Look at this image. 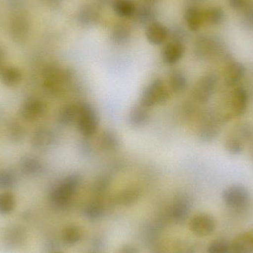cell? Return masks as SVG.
<instances>
[{
    "label": "cell",
    "mask_w": 253,
    "mask_h": 253,
    "mask_svg": "<svg viewBox=\"0 0 253 253\" xmlns=\"http://www.w3.org/2000/svg\"><path fill=\"white\" fill-rule=\"evenodd\" d=\"M118 253H138V250L132 245H126L120 250Z\"/></svg>",
    "instance_id": "42"
},
{
    "label": "cell",
    "mask_w": 253,
    "mask_h": 253,
    "mask_svg": "<svg viewBox=\"0 0 253 253\" xmlns=\"http://www.w3.org/2000/svg\"><path fill=\"white\" fill-rule=\"evenodd\" d=\"M99 145L105 152H114L120 147L118 137L112 131H104L99 138Z\"/></svg>",
    "instance_id": "27"
},
{
    "label": "cell",
    "mask_w": 253,
    "mask_h": 253,
    "mask_svg": "<svg viewBox=\"0 0 253 253\" xmlns=\"http://www.w3.org/2000/svg\"><path fill=\"white\" fill-rule=\"evenodd\" d=\"M76 123L79 132L83 136H93L99 126V118L94 108L88 103L80 104V111Z\"/></svg>",
    "instance_id": "5"
},
{
    "label": "cell",
    "mask_w": 253,
    "mask_h": 253,
    "mask_svg": "<svg viewBox=\"0 0 253 253\" xmlns=\"http://www.w3.org/2000/svg\"><path fill=\"white\" fill-rule=\"evenodd\" d=\"M16 198L10 192L0 193V214L8 215L14 211L16 208Z\"/></svg>",
    "instance_id": "33"
},
{
    "label": "cell",
    "mask_w": 253,
    "mask_h": 253,
    "mask_svg": "<svg viewBox=\"0 0 253 253\" xmlns=\"http://www.w3.org/2000/svg\"><path fill=\"white\" fill-rule=\"evenodd\" d=\"M132 28L129 24L124 22H117L111 31V40L117 45L126 44L130 40Z\"/></svg>",
    "instance_id": "20"
},
{
    "label": "cell",
    "mask_w": 253,
    "mask_h": 253,
    "mask_svg": "<svg viewBox=\"0 0 253 253\" xmlns=\"http://www.w3.org/2000/svg\"><path fill=\"white\" fill-rule=\"evenodd\" d=\"M228 2L230 7H233V9L239 10V9L245 7L246 4V0H228Z\"/></svg>",
    "instance_id": "41"
},
{
    "label": "cell",
    "mask_w": 253,
    "mask_h": 253,
    "mask_svg": "<svg viewBox=\"0 0 253 253\" xmlns=\"http://www.w3.org/2000/svg\"><path fill=\"white\" fill-rule=\"evenodd\" d=\"M110 184L109 178L105 176H102V178H99L96 181L95 184V190L98 191V193H102V192L105 191L108 188Z\"/></svg>",
    "instance_id": "40"
},
{
    "label": "cell",
    "mask_w": 253,
    "mask_h": 253,
    "mask_svg": "<svg viewBox=\"0 0 253 253\" xmlns=\"http://www.w3.org/2000/svg\"><path fill=\"white\" fill-rule=\"evenodd\" d=\"M7 135L13 143H19L25 137V129L19 123L10 122L7 127Z\"/></svg>",
    "instance_id": "34"
},
{
    "label": "cell",
    "mask_w": 253,
    "mask_h": 253,
    "mask_svg": "<svg viewBox=\"0 0 253 253\" xmlns=\"http://www.w3.org/2000/svg\"><path fill=\"white\" fill-rule=\"evenodd\" d=\"M184 51L185 47L184 43L170 41L166 44L162 52L164 62L168 65H174L181 60Z\"/></svg>",
    "instance_id": "17"
},
{
    "label": "cell",
    "mask_w": 253,
    "mask_h": 253,
    "mask_svg": "<svg viewBox=\"0 0 253 253\" xmlns=\"http://www.w3.org/2000/svg\"><path fill=\"white\" fill-rule=\"evenodd\" d=\"M83 237L81 227L76 224L67 225L62 232V240L65 245H74L78 244Z\"/></svg>",
    "instance_id": "26"
},
{
    "label": "cell",
    "mask_w": 253,
    "mask_h": 253,
    "mask_svg": "<svg viewBox=\"0 0 253 253\" xmlns=\"http://www.w3.org/2000/svg\"><path fill=\"white\" fill-rule=\"evenodd\" d=\"M80 111V104L68 103L62 107L58 114V122L61 126H69L77 123Z\"/></svg>",
    "instance_id": "21"
},
{
    "label": "cell",
    "mask_w": 253,
    "mask_h": 253,
    "mask_svg": "<svg viewBox=\"0 0 253 253\" xmlns=\"http://www.w3.org/2000/svg\"><path fill=\"white\" fill-rule=\"evenodd\" d=\"M247 21H248L249 25H252L253 27V8L250 9L246 15Z\"/></svg>",
    "instance_id": "43"
},
{
    "label": "cell",
    "mask_w": 253,
    "mask_h": 253,
    "mask_svg": "<svg viewBox=\"0 0 253 253\" xmlns=\"http://www.w3.org/2000/svg\"><path fill=\"white\" fill-rule=\"evenodd\" d=\"M246 74V68L243 64L232 62L227 65L224 71V82L227 86H233L242 81Z\"/></svg>",
    "instance_id": "18"
},
{
    "label": "cell",
    "mask_w": 253,
    "mask_h": 253,
    "mask_svg": "<svg viewBox=\"0 0 253 253\" xmlns=\"http://www.w3.org/2000/svg\"><path fill=\"white\" fill-rule=\"evenodd\" d=\"M113 8L120 17L130 18L135 14L137 7L133 0H114Z\"/></svg>",
    "instance_id": "25"
},
{
    "label": "cell",
    "mask_w": 253,
    "mask_h": 253,
    "mask_svg": "<svg viewBox=\"0 0 253 253\" xmlns=\"http://www.w3.org/2000/svg\"><path fill=\"white\" fill-rule=\"evenodd\" d=\"M198 133H199V138L202 141H206V142L212 141L218 135V125L213 120L207 119L202 123V126L199 127Z\"/></svg>",
    "instance_id": "30"
},
{
    "label": "cell",
    "mask_w": 253,
    "mask_h": 253,
    "mask_svg": "<svg viewBox=\"0 0 253 253\" xmlns=\"http://www.w3.org/2000/svg\"><path fill=\"white\" fill-rule=\"evenodd\" d=\"M141 190L138 187H127L120 192L116 198V200L119 205L129 206L135 203L141 197Z\"/></svg>",
    "instance_id": "28"
},
{
    "label": "cell",
    "mask_w": 253,
    "mask_h": 253,
    "mask_svg": "<svg viewBox=\"0 0 253 253\" xmlns=\"http://www.w3.org/2000/svg\"><path fill=\"white\" fill-rule=\"evenodd\" d=\"M188 81L185 74L181 71H174L169 76V85L172 91L180 93L187 87Z\"/></svg>",
    "instance_id": "31"
},
{
    "label": "cell",
    "mask_w": 253,
    "mask_h": 253,
    "mask_svg": "<svg viewBox=\"0 0 253 253\" xmlns=\"http://www.w3.org/2000/svg\"><path fill=\"white\" fill-rule=\"evenodd\" d=\"M184 20L190 31H199L204 22L203 11L196 6H190L186 9Z\"/></svg>",
    "instance_id": "22"
},
{
    "label": "cell",
    "mask_w": 253,
    "mask_h": 253,
    "mask_svg": "<svg viewBox=\"0 0 253 253\" xmlns=\"http://www.w3.org/2000/svg\"><path fill=\"white\" fill-rule=\"evenodd\" d=\"M30 23L24 15H16L10 23V36L16 42H23L28 37Z\"/></svg>",
    "instance_id": "12"
},
{
    "label": "cell",
    "mask_w": 253,
    "mask_h": 253,
    "mask_svg": "<svg viewBox=\"0 0 253 253\" xmlns=\"http://www.w3.org/2000/svg\"><path fill=\"white\" fill-rule=\"evenodd\" d=\"M61 253V252H53V253Z\"/></svg>",
    "instance_id": "47"
},
{
    "label": "cell",
    "mask_w": 253,
    "mask_h": 253,
    "mask_svg": "<svg viewBox=\"0 0 253 253\" xmlns=\"http://www.w3.org/2000/svg\"><path fill=\"white\" fill-rule=\"evenodd\" d=\"M55 141L56 135L53 131L48 128H40L33 134L31 145L36 150H45L52 147Z\"/></svg>",
    "instance_id": "11"
},
{
    "label": "cell",
    "mask_w": 253,
    "mask_h": 253,
    "mask_svg": "<svg viewBox=\"0 0 253 253\" xmlns=\"http://www.w3.org/2000/svg\"><path fill=\"white\" fill-rule=\"evenodd\" d=\"M132 17L139 25L148 26L153 22H156V10L151 6L144 4L136 9L135 14Z\"/></svg>",
    "instance_id": "23"
},
{
    "label": "cell",
    "mask_w": 253,
    "mask_h": 253,
    "mask_svg": "<svg viewBox=\"0 0 253 253\" xmlns=\"http://www.w3.org/2000/svg\"><path fill=\"white\" fill-rule=\"evenodd\" d=\"M208 253H232L231 245L224 239H216L208 245Z\"/></svg>",
    "instance_id": "36"
},
{
    "label": "cell",
    "mask_w": 253,
    "mask_h": 253,
    "mask_svg": "<svg viewBox=\"0 0 253 253\" xmlns=\"http://www.w3.org/2000/svg\"><path fill=\"white\" fill-rule=\"evenodd\" d=\"M145 34L149 42L161 45L169 38V29L163 24L154 22L147 26Z\"/></svg>",
    "instance_id": "13"
},
{
    "label": "cell",
    "mask_w": 253,
    "mask_h": 253,
    "mask_svg": "<svg viewBox=\"0 0 253 253\" xmlns=\"http://www.w3.org/2000/svg\"><path fill=\"white\" fill-rule=\"evenodd\" d=\"M191 208V202L188 197L180 196L177 198L172 205V212L177 219H184L187 216Z\"/></svg>",
    "instance_id": "29"
},
{
    "label": "cell",
    "mask_w": 253,
    "mask_h": 253,
    "mask_svg": "<svg viewBox=\"0 0 253 253\" xmlns=\"http://www.w3.org/2000/svg\"><path fill=\"white\" fill-rule=\"evenodd\" d=\"M148 108L140 104L130 110L128 116V123L133 127H142L147 126L150 121V114Z\"/></svg>",
    "instance_id": "19"
},
{
    "label": "cell",
    "mask_w": 253,
    "mask_h": 253,
    "mask_svg": "<svg viewBox=\"0 0 253 253\" xmlns=\"http://www.w3.org/2000/svg\"><path fill=\"white\" fill-rule=\"evenodd\" d=\"M21 172L26 176L35 177L41 175L44 171L42 162L35 156H24L19 162Z\"/></svg>",
    "instance_id": "15"
},
{
    "label": "cell",
    "mask_w": 253,
    "mask_h": 253,
    "mask_svg": "<svg viewBox=\"0 0 253 253\" xmlns=\"http://www.w3.org/2000/svg\"><path fill=\"white\" fill-rule=\"evenodd\" d=\"M144 1H154V0H144Z\"/></svg>",
    "instance_id": "46"
},
{
    "label": "cell",
    "mask_w": 253,
    "mask_h": 253,
    "mask_svg": "<svg viewBox=\"0 0 253 253\" xmlns=\"http://www.w3.org/2000/svg\"><path fill=\"white\" fill-rule=\"evenodd\" d=\"M218 84V77L214 73H207L202 75L195 84L193 97L196 102L205 103L212 97Z\"/></svg>",
    "instance_id": "6"
},
{
    "label": "cell",
    "mask_w": 253,
    "mask_h": 253,
    "mask_svg": "<svg viewBox=\"0 0 253 253\" xmlns=\"http://www.w3.org/2000/svg\"><path fill=\"white\" fill-rule=\"evenodd\" d=\"M225 148L230 154H240L244 150L243 141L236 137H230L226 140Z\"/></svg>",
    "instance_id": "37"
},
{
    "label": "cell",
    "mask_w": 253,
    "mask_h": 253,
    "mask_svg": "<svg viewBox=\"0 0 253 253\" xmlns=\"http://www.w3.org/2000/svg\"><path fill=\"white\" fill-rule=\"evenodd\" d=\"M78 22L84 28L96 25L101 19V9L98 4H87L80 8L78 13Z\"/></svg>",
    "instance_id": "10"
},
{
    "label": "cell",
    "mask_w": 253,
    "mask_h": 253,
    "mask_svg": "<svg viewBox=\"0 0 253 253\" xmlns=\"http://www.w3.org/2000/svg\"><path fill=\"white\" fill-rule=\"evenodd\" d=\"M0 77L3 84L8 87H13L20 83L22 74L17 68L7 66L0 68Z\"/></svg>",
    "instance_id": "24"
},
{
    "label": "cell",
    "mask_w": 253,
    "mask_h": 253,
    "mask_svg": "<svg viewBox=\"0 0 253 253\" xmlns=\"http://www.w3.org/2000/svg\"><path fill=\"white\" fill-rule=\"evenodd\" d=\"M221 198L227 208L236 211L246 209L251 202L249 190L242 184H233L226 187Z\"/></svg>",
    "instance_id": "3"
},
{
    "label": "cell",
    "mask_w": 253,
    "mask_h": 253,
    "mask_svg": "<svg viewBox=\"0 0 253 253\" xmlns=\"http://www.w3.org/2000/svg\"><path fill=\"white\" fill-rule=\"evenodd\" d=\"M72 80V72L57 65H50L43 72V86L50 96H59Z\"/></svg>",
    "instance_id": "1"
},
{
    "label": "cell",
    "mask_w": 253,
    "mask_h": 253,
    "mask_svg": "<svg viewBox=\"0 0 253 253\" xmlns=\"http://www.w3.org/2000/svg\"><path fill=\"white\" fill-rule=\"evenodd\" d=\"M190 227L196 236L205 237L214 233L216 228V222L212 215L208 213H199L192 218Z\"/></svg>",
    "instance_id": "7"
},
{
    "label": "cell",
    "mask_w": 253,
    "mask_h": 253,
    "mask_svg": "<svg viewBox=\"0 0 253 253\" xmlns=\"http://www.w3.org/2000/svg\"><path fill=\"white\" fill-rule=\"evenodd\" d=\"M224 19V10L221 7H210L203 11L204 22H207L208 25H219L223 22Z\"/></svg>",
    "instance_id": "32"
},
{
    "label": "cell",
    "mask_w": 253,
    "mask_h": 253,
    "mask_svg": "<svg viewBox=\"0 0 253 253\" xmlns=\"http://www.w3.org/2000/svg\"><path fill=\"white\" fill-rule=\"evenodd\" d=\"M45 112L44 102L37 98H29L21 105L19 113L23 120L28 122L36 121L41 118Z\"/></svg>",
    "instance_id": "8"
},
{
    "label": "cell",
    "mask_w": 253,
    "mask_h": 253,
    "mask_svg": "<svg viewBox=\"0 0 253 253\" xmlns=\"http://www.w3.org/2000/svg\"><path fill=\"white\" fill-rule=\"evenodd\" d=\"M169 37L170 38V41L184 43L187 37V34L181 27L175 25L169 30Z\"/></svg>",
    "instance_id": "39"
},
{
    "label": "cell",
    "mask_w": 253,
    "mask_h": 253,
    "mask_svg": "<svg viewBox=\"0 0 253 253\" xmlns=\"http://www.w3.org/2000/svg\"><path fill=\"white\" fill-rule=\"evenodd\" d=\"M44 1H45L46 4H48V5L56 6L61 4L63 0H44Z\"/></svg>",
    "instance_id": "44"
},
{
    "label": "cell",
    "mask_w": 253,
    "mask_h": 253,
    "mask_svg": "<svg viewBox=\"0 0 253 253\" xmlns=\"http://www.w3.org/2000/svg\"><path fill=\"white\" fill-rule=\"evenodd\" d=\"M17 178L16 174L10 169L0 170V190H6L16 185Z\"/></svg>",
    "instance_id": "35"
},
{
    "label": "cell",
    "mask_w": 253,
    "mask_h": 253,
    "mask_svg": "<svg viewBox=\"0 0 253 253\" xmlns=\"http://www.w3.org/2000/svg\"><path fill=\"white\" fill-rule=\"evenodd\" d=\"M104 211V205L100 201H94L85 208V212L90 218H99Z\"/></svg>",
    "instance_id": "38"
},
{
    "label": "cell",
    "mask_w": 253,
    "mask_h": 253,
    "mask_svg": "<svg viewBox=\"0 0 253 253\" xmlns=\"http://www.w3.org/2000/svg\"><path fill=\"white\" fill-rule=\"evenodd\" d=\"M193 1H197V0H193Z\"/></svg>",
    "instance_id": "48"
},
{
    "label": "cell",
    "mask_w": 253,
    "mask_h": 253,
    "mask_svg": "<svg viewBox=\"0 0 253 253\" xmlns=\"http://www.w3.org/2000/svg\"><path fill=\"white\" fill-rule=\"evenodd\" d=\"M26 230L20 226H10L3 232L1 242L6 248L16 249L20 248L26 242Z\"/></svg>",
    "instance_id": "9"
},
{
    "label": "cell",
    "mask_w": 253,
    "mask_h": 253,
    "mask_svg": "<svg viewBox=\"0 0 253 253\" xmlns=\"http://www.w3.org/2000/svg\"><path fill=\"white\" fill-rule=\"evenodd\" d=\"M170 97V93L165 82L160 79L153 80L144 89L141 96L140 104L149 108L156 105L166 103Z\"/></svg>",
    "instance_id": "4"
},
{
    "label": "cell",
    "mask_w": 253,
    "mask_h": 253,
    "mask_svg": "<svg viewBox=\"0 0 253 253\" xmlns=\"http://www.w3.org/2000/svg\"><path fill=\"white\" fill-rule=\"evenodd\" d=\"M232 113L235 117H241L246 112L248 106V94L243 87H237L232 93L231 101Z\"/></svg>",
    "instance_id": "16"
},
{
    "label": "cell",
    "mask_w": 253,
    "mask_h": 253,
    "mask_svg": "<svg viewBox=\"0 0 253 253\" xmlns=\"http://www.w3.org/2000/svg\"><path fill=\"white\" fill-rule=\"evenodd\" d=\"M230 245L232 253H253V227L236 236Z\"/></svg>",
    "instance_id": "14"
},
{
    "label": "cell",
    "mask_w": 253,
    "mask_h": 253,
    "mask_svg": "<svg viewBox=\"0 0 253 253\" xmlns=\"http://www.w3.org/2000/svg\"><path fill=\"white\" fill-rule=\"evenodd\" d=\"M81 181V176L76 173L62 178L50 190L49 194L50 203L56 208L68 206L77 193Z\"/></svg>",
    "instance_id": "2"
},
{
    "label": "cell",
    "mask_w": 253,
    "mask_h": 253,
    "mask_svg": "<svg viewBox=\"0 0 253 253\" xmlns=\"http://www.w3.org/2000/svg\"><path fill=\"white\" fill-rule=\"evenodd\" d=\"M2 57H3L2 51H1V50H0V64H1V60H2Z\"/></svg>",
    "instance_id": "45"
}]
</instances>
